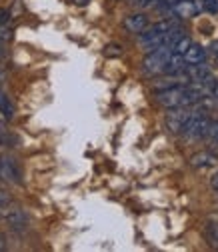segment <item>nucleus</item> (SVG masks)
Listing matches in <instances>:
<instances>
[{
	"label": "nucleus",
	"instance_id": "obj_1",
	"mask_svg": "<svg viewBox=\"0 0 218 252\" xmlns=\"http://www.w3.org/2000/svg\"><path fill=\"white\" fill-rule=\"evenodd\" d=\"M172 26H174V22H170V20H160V22L152 24V26H146L138 34V42L142 44V48L146 52L158 48V46L164 44V36H166V32Z\"/></svg>",
	"mask_w": 218,
	"mask_h": 252
},
{
	"label": "nucleus",
	"instance_id": "obj_2",
	"mask_svg": "<svg viewBox=\"0 0 218 252\" xmlns=\"http://www.w3.org/2000/svg\"><path fill=\"white\" fill-rule=\"evenodd\" d=\"M172 54V48L168 46H158L150 52H146L144 60H142V72L148 74V76H158V74H164V68H166V62Z\"/></svg>",
	"mask_w": 218,
	"mask_h": 252
},
{
	"label": "nucleus",
	"instance_id": "obj_3",
	"mask_svg": "<svg viewBox=\"0 0 218 252\" xmlns=\"http://www.w3.org/2000/svg\"><path fill=\"white\" fill-rule=\"evenodd\" d=\"M208 126H210V118L200 110V112H190L188 122L184 124V130L182 134L188 136V138H204L208 132Z\"/></svg>",
	"mask_w": 218,
	"mask_h": 252
},
{
	"label": "nucleus",
	"instance_id": "obj_4",
	"mask_svg": "<svg viewBox=\"0 0 218 252\" xmlns=\"http://www.w3.org/2000/svg\"><path fill=\"white\" fill-rule=\"evenodd\" d=\"M0 180L8 184H22V170L20 164L16 162L14 156L2 154L0 156Z\"/></svg>",
	"mask_w": 218,
	"mask_h": 252
},
{
	"label": "nucleus",
	"instance_id": "obj_5",
	"mask_svg": "<svg viewBox=\"0 0 218 252\" xmlns=\"http://www.w3.org/2000/svg\"><path fill=\"white\" fill-rule=\"evenodd\" d=\"M190 108L184 106V108H170L168 114H166V128L172 132V134H182L184 130V124L188 122V116H190Z\"/></svg>",
	"mask_w": 218,
	"mask_h": 252
},
{
	"label": "nucleus",
	"instance_id": "obj_6",
	"mask_svg": "<svg viewBox=\"0 0 218 252\" xmlns=\"http://www.w3.org/2000/svg\"><path fill=\"white\" fill-rule=\"evenodd\" d=\"M170 12L176 16V18H194L198 12H200V6L194 2V0H178L176 4L170 6Z\"/></svg>",
	"mask_w": 218,
	"mask_h": 252
},
{
	"label": "nucleus",
	"instance_id": "obj_7",
	"mask_svg": "<svg viewBox=\"0 0 218 252\" xmlns=\"http://www.w3.org/2000/svg\"><path fill=\"white\" fill-rule=\"evenodd\" d=\"M4 218H6L8 226H10L12 230H16V232H22V230L28 228V214H26V210H22V208H12V210H8Z\"/></svg>",
	"mask_w": 218,
	"mask_h": 252
},
{
	"label": "nucleus",
	"instance_id": "obj_8",
	"mask_svg": "<svg viewBox=\"0 0 218 252\" xmlns=\"http://www.w3.org/2000/svg\"><path fill=\"white\" fill-rule=\"evenodd\" d=\"M122 24H124V28H126L130 34H136L138 36L142 30L148 26V16L144 12H134V14H128L126 18H124Z\"/></svg>",
	"mask_w": 218,
	"mask_h": 252
},
{
	"label": "nucleus",
	"instance_id": "obj_9",
	"mask_svg": "<svg viewBox=\"0 0 218 252\" xmlns=\"http://www.w3.org/2000/svg\"><path fill=\"white\" fill-rule=\"evenodd\" d=\"M184 62H186V66H194V64H200V62H206V48L190 42L188 50L184 52Z\"/></svg>",
	"mask_w": 218,
	"mask_h": 252
},
{
	"label": "nucleus",
	"instance_id": "obj_10",
	"mask_svg": "<svg viewBox=\"0 0 218 252\" xmlns=\"http://www.w3.org/2000/svg\"><path fill=\"white\" fill-rule=\"evenodd\" d=\"M216 156L212 154V152H208V150H204V152H196L192 158H190V166H194V168H212V166H216Z\"/></svg>",
	"mask_w": 218,
	"mask_h": 252
},
{
	"label": "nucleus",
	"instance_id": "obj_11",
	"mask_svg": "<svg viewBox=\"0 0 218 252\" xmlns=\"http://www.w3.org/2000/svg\"><path fill=\"white\" fill-rule=\"evenodd\" d=\"M186 68V62H184V56L182 54H176L172 52L168 62H166V68H164V74H178V72H184Z\"/></svg>",
	"mask_w": 218,
	"mask_h": 252
},
{
	"label": "nucleus",
	"instance_id": "obj_12",
	"mask_svg": "<svg viewBox=\"0 0 218 252\" xmlns=\"http://www.w3.org/2000/svg\"><path fill=\"white\" fill-rule=\"evenodd\" d=\"M204 236L212 248H218V222L216 220H208L204 224Z\"/></svg>",
	"mask_w": 218,
	"mask_h": 252
},
{
	"label": "nucleus",
	"instance_id": "obj_13",
	"mask_svg": "<svg viewBox=\"0 0 218 252\" xmlns=\"http://www.w3.org/2000/svg\"><path fill=\"white\" fill-rule=\"evenodd\" d=\"M0 112H2L6 118H12L14 116V106H12V102L8 100V96H6L2 90H0Z\"/></svg>",
	"mask_w": 218,
	"mask_h": 252
},
{
	"label": "nucleus",
	"instance_id": "obj_14",
	"mask_svg": "<svg viewBox=\"0 0 218 252\" xmlns=\"http://www.w3.org/2000/svg\"><path fill=\"white\" fill-rule=\"evenodd\" d=\"M190 42H192V40H190L188 36H182V38H180V40H178V42L172 46V52H176V54H182V56H184V52L188 50Z\"/></svg>",
	"mask_w": 218,
	"mask_h": 252
},
{
	"label": "nucleus",
	"instance_id": "obj_15",
	"mask_svg": "<svg viewBox=\"0 0 218 252\" xmlns=\"http://www.w3.org/2000/svg\"><path fill=\"white\" fill-rule=\"evenodd\" d=\"M104 56H108V58H118V56H122V46H120V44H106V46H104Z\"/></svg>",
	"mask_w": 218,
	"mask_h": 252
},
{
	"label": "nucleus",
	"instance_id": "obj_16",
	"mask_svg": "<svg viewBox=\"0 0 218 252\" xmlns=\"http://www.w3.org/2000/svg\"><path fill=\"white\" fill-rule=\"evenodd\" d=\"M206 136L212 140V144H216V146H218V120H216V122H210Z\"/></svg>",
	"mask_w": 218,
	"mask_h": 252
},
{
	"label": "nucleus",
	"instance_id": "obj_17",
	"mask_svg": "<svg viewBox=\"0 0 218 252\" xmlns=\"http://www.w3.org/2000/svg\"><path fill=\"white\" fill-rule=\"evenodd\" d=\"M130 6L136 10H142V8L152 6V0H130Z\"/></svg>",
	"mask_w": 218,
	"mask_h": 252
},
{
	"label": "nucleus",
	"instance_id": "obj_18",
	"mask_svg": "<svg viewBox=\"0 0 218 252\" xmlns=\"http://www.w3.org/2000/svg\"><path fill=\"white\" fill-rule=\"evenodd\" d=\"M202 6L208 10V12H212V14H216L218 12V0H202Z\"/></svg>",
	"mask_w": 218,
	"mask_h": 252
},
{
	"label": "nucleus",
	"instance_id": "obj_19",
	"mask_svg": "<svg viewBox=\"0 0 218 252\" xmlns=\"http://www.w3.org/2000/svg\"><path fill=\"white\" fill-rule=\"evenodd\" d=\"M210 188H212V190L218 194V170H216V172L210 176Z\"/></svg>",
	"mask_w": 218,
	"mask_h": 252
},
{
	"label": "nucleus",
	"instance_id": "obj_20",
	"mask_svg": "<svg viewBox=\"0 0 218 252\" xmlns=\"http://www.w3.org/2000/svg\"><path fill=\"white\" fill-rule=\"evenodd\" d=\"M8 212V202H0V220H2Z\"/></svg>",
	"mask_w": 218,
	"mask_h": 252
},
{
	"label": "nucleus",
	"instance_id": "obj_21",
	"mask_svg": "<svg viewBox=\"0 0 218 252\" xmlns=\"http://www.w3.org/2000/svg\"><path fill=\"white\" fill-rule=\"evenodd\" d=\"M0 202H10V194L2 190V188H0Z\"/></svg>",
	"mask_w": 218,
	"mask_h": 252
},
{
	"label": "nucleus",
	"instance_id": "obj_22",
	"mask_svg": "<svg viewBox=\"0 0 218 252\" xmlns=\"http://www.w3.org/2000/svg\"><path fill=\"white\" fill-rule=\"evenodd\" d=\"M72 2H74L76 6H86V4L90 2V0H72Z\"/></svg>",
	"mask_w": 218,
	"mask_h": 252
},
{
	"label": "nucleus",
	"instance_id": "obj_23",
	"mask_svg": "<svg viewBox=\"0 0 218 252\" xmlns=\"http://www.w3.org/2000/svg\"><path fill=\"white\" fill-rule=\"evenodd\" d=\"M6 248V238H4V234H0V250H4Z\"/></svg>",
	"mask_w": 218,
	"mask_h": 252
},
{
	"label": "nucleus",
	"instance_id": "obj_24",
	"mask_svg": "<svg viewBox=\"0 0 218 252\" xmlns=\"http://www.w3.org/2000/svg\"><path fill=\"white\" fill-rule=\"evenodd\" d=\"M212 96L218 100V82H214V86H212Z\"/></svg>",
	"mask_w": 218,
	"mask_h": 252
},
{
	"label": "nucleus",
	"instance_id": "obj_25",
	"mask_svg": "<svg viewBox=\"0 0 218 252\" xmlns=\"http://www.w3.org/2000/svg\"><path fill=\"white\" fill-rule=\"evenodd\" d=\"M212 52H214V54H218V42H214V44H212Z\"/></svg>",
	"mask_w": 218,
	"mask_h": 252
},
{
	"label": "nucleus",
	"instance_id": "obj_26",
	"mask_svg": "<svg viewBox=\"0 0 218 252\" xmlns=\"http://www.w3.org/2000/svg\"><path fill=\"white\" fill-rule=\"evenodd\" d=\"M2 80H4V68L0 66V82H2Z\"/></svg>",
	"mask_w": 218,
	"mask_h": 252
},
{
	"label": "nucleus",
	"instance_id": "obj_27",
	"mask_svg": "<svg viewBox=\"0 0 218 252\" xmlns=\"http://www.w3.org/2000/svg\"><path fill=\"white\" fill-rule=\"evenodd\" d=\"M2 134H4V126L0 124V138H2Z\"/></svg>",
	"mask_w": 218,
	"mask_h": 252
},
{
	"label": "nucleus",
	"instance_id": "obj_28",
	"mask_svg": "<svg viewBox=\"0 0 218 252\" xmlns=\"http://www.w3.org/2000/svg\"><path fill=\"white\" fill-rule=\"evenodd\" d=\"M2 54H4V52H2V48H0V58H2Z\"/></svg>",
	"mask_w": 218,
	"mask_h": 252
}]
</instances>
